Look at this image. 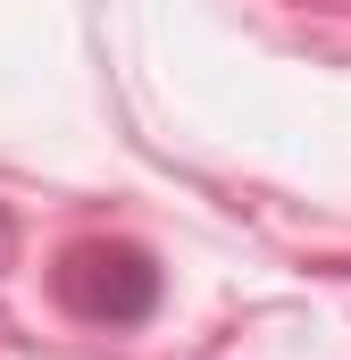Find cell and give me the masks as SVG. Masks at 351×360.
<instances>
[{"instance_id": "6da1fadb", "label": "cell", "mask_w": 351, "mask_h": 360, "mask_svg": "<svg viewBox=\"0 0 351 360\" xmlns=\"http://www.w3.org/2000/svg\"><path fill=\"white\" fill-rule=\"evenodd\" d=\"M59 293L76 319H100V327H143L159 310V269L151 252L134 243H76L59 260Z\"/></svg>"}, {"instance_id": "7a4b0ae2", "label": "cell", "mask_w": 351, "mask_h": 360, "mask_svg": "<svg viewBox=\"0 0 351 360\" xmlns=\"http://www.w3.org/2000/svg\"><path fill=\"white\" fill-rule=\"evenodd\" d=\"M8 260H17V226H8V210H0V276H8Z\"/></svg>"}]
</instances>
